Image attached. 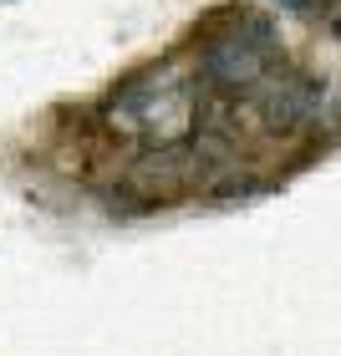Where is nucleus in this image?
<instances>
[{"instance_id":"obj_2","label":"nucleus","mask_w":341,"mask_h":356,"mask_svg":"<svg viewBox=\"0 0 341 356\" xmlns=\"http://www.w3.org/2000/svg\"><path fill=\"white\" fill-rule=\"evenodd\" d=\"M255 107H260L265 133H296V127L321 118V107H326V82H316V76H285V82L260 87Z\"/></svg>"},{"instance_id":"obj_3","label":"nucleus","mask_w":341,"mask_h":356,"mask_svg":"<svg viewBox=\"0 0 341 356\" xmlns=\"http://www.w3.org/2000/svg\"><path fill=\"white\" fill-rule=\"evenodd\" d=\"M280 10H290V15H311L316 10V0H275Z\"/></svg>"},{"instance_id":"obj_4","label":"nucleus","mask_w":341,"mask_h":356,"mask_svg":"<svg viewBox=\"0 0 341 356\" xmlns=\"http://www.w3.org/2000/svg\"><path fill=\"white\" fill-rule=\"evenodd\" d=\"M331 36H336V41H341V15H336V21H331Z\"/></svg>"},{"instance_id":"obj_1","label":"nucleus","mask_w":341,"mask_h":356,"mask_svg":"<svg viewBox=\"0 0 341 356\" xmlns=\"http://www.w3.org/2000/svg\"><path fill=\"white\" fill-rule=\"evenodd\" d=\"M270 61H275V31L265 21H245L239 31L204 46L199 72H204V82H214L219 92H250V87L265 82Z\"/></svg>"}]
</instances>
